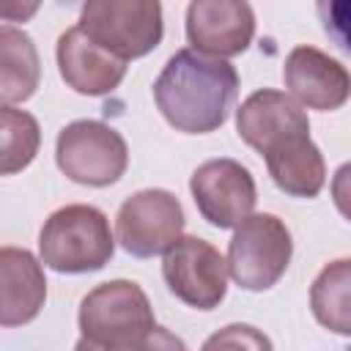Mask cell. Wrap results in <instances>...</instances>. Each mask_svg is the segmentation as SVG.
Listing matches in <instances>:
<instances>
[{
	"label": "cell",
	"instance_id": "20",
	"mask_svg": "<svg viewBox=\"0 0 351 351\" xmlns=\"http://www.w3.org/2000/svg\"><path fill=\"white\" fill-rule=\"evenodd\" d=\"M318 14H321V22H324V30L329 36H335L337 47L348 49V38H346V0L318 3Z\"/></svg>",
	"mask_w": 351,
	"mask_h": 351
},
{
	"label": "cell",
	"instance_id": "7",
	"mask_svg": "<svg viewBox=\"0 0 351 351\" xmlns=\"http://www.w3.org/2000/svg\"><path fill=\"white\" fill-rule=\"evenodd\" d=\"M162 255V277L178 302L195 310L219 307L228 293V263L214 244L197 236H178Z\"/></svg>",
	"mask_w": 351,
	"mask_h": 351
},
{
	"label": "cell",
	"instance_id": "4",
	"mask_svg": "<svg viewBox=\"0 0 351 351\" xmlns=\"http://www.w3.org/2000/svg\"><path fill=\"white\" fill-rule=\"evenodd\" d=\"M82 33L107 52L134 60L162 44L165 16L159 0H82Z\"/></svg>",
	"mask_w": 351,
	"mask_h": 351
},
{
	"label": "cell",
	"instance_id": "16",
	"mask_svg": "<svg viewBox=\"0 0 351 351\" xmlns=\"http://www.w3.org/2000/svg\"><path fill=\"white\" fill-rule=\"evenodd\" d=\"M41 82V60L33 38L11 25H0V104L27 101Z\"/></svg>",
	"mask_w": 351,
	"mask_h": 351
},
{
	"label": "cell",
	"instance_id": "17",
	"mask_svg": "<svg viewBox=\"0 0 351 351\" xmlns=\"http://www.w3.org/2000/svg\"><path fill=\"white\" fill-rule=\"evenodd\" d=\"M310 310L315 321L343 337L351 335V261L326 263L310 285Z\"/></svg>",
	"mask_w": 351,
	"mask_h": 351
},
{
	"label": "cell",
	"instance_id": "10",
	"mask_svg": "<svg viewBox=\"0 0 351 351\" xmlns=\"http://www.w3.org/2000/svg\"><path fill=\"white\" fill-rule=\"evenodd\" d=\"M255 38V11L247 0H189L186 41L214 58L241 55Z\"/></svg>",
	"mask_w": 351,
	"mask_h": 351
},
{
	"label": "cell",
	"instance_id": "2",
	"mask_svg": "<svg viewBox=\"0 0 351 351\" xmlns=\"http://www.w3.org/2000/svg\"><path fill=\"white\" fill-rule=\"evenodd\" d=\"M77 348L132 351L156 346L159 332L145 291L132 280H107L80 302Z\"/></svg>",
	"mask_w": 351,
	"mask_h": 351
},
{
	"label": "cell",
	"instance_id": "18",
	"mask_svg": "<svg viewBox=\"0 0 351 351\" xmlns=\"http://www.w3.org/2000/svg\"><path fill=\"white\" fill-rule=\"evenodd\" d=\"M41 148L38 121L19 107L0 104V176L22 173Z\"/></svg>",
	"mask_w": 351,
	"mask_h": 351
},
{
	"label": "cell",
	"instance_id": "8",
	"mask_svg": "<svg viewBox=\"0 0 351 351\" xmlns=\"http://www.w3.org/2000/svg\"><path fill=\"white\" fill-rule=\"evenodd\" d=\"M184 233V208L167 189H140L126 197L115 217L118 244L134 258L162 255Z\"/></svg>",
	"mask_w": 351,
	"mask_h": 351
},
{
	"label": "cell",
	"instance_id": "3",
	"mask_svg": "<svg viewBox=\"0 0 351 351\" xmlns=\"http://www.w3.org/2000/svg\"><path fill=\"white\" fill-rule=\"evenodd\" d=\"M115 239L101 208L71 203L52 211L38 233L41 263L58 274L99 271L112 261Z\"/></svg>",
	"mask_w": 351,
	"mask_h": 351
},
{
	"label": "cell",
	"instance_id": "11",
	"mask_svg": "<svg viewBox=\"0 0 351 351\" xmlns=\"http://www.w3.org/2000/svg\"><path fill=\"white\" fill-rule=\"evenodd\" d=\"M282 80L293 101L318 112L340 110L351 93L348 69L332 55L307 44H299L288 52L282 66Z\"/></svg>",
	"mask_w": 351,
	"mask_h": 351
},
{
	"label": "cell",
	"instance_id": "21",
	"mask_svg": "<svg viewBox=\"0 0 351 351\" xmlns=\"http://www.w3.org/2000/svg\"><path fill=\"white\" fill-rule=\"evenodd\" d=\"M41 8V0H0V22H30Z\"/></svg>",
	"mask_w": 351,
	"mask_h": 351
},
{
	"label": "cell",
	"instance_id": "9",
	"mask_svg": "<svg viewBox=\"0 0 351 351\" xmlns=\"http://www.w3.org/2000/svg\"><path fill=\"white\" fill-rule=\"evenodd\" d=\"M189 192L200 217L219 230L236 228L258 200L252 173L228 156L203 162L189 178Z\"/></svg>",
	"mask_w": 351,
	"mask_h": 351
},
{
	"label": "cell",
	"instance_id": "19",
	"mask_svg": "<svg viewBox=\"0 0 351 351\" xmlns=\"http://www.w3.org/2000/svg\"><path fill=\"white\" fill-rule=\"evenodd\" d=\"M214 346H252V348H269L271 343L255 329V326H244V324H233V326H225V332L214 335L206 340V348H214Z\"/></svg>",
	"mask_w": 351,
	"mask_h": 351
},
{
	"label": "cell",
	"instance_id": "13",
	"mask_svg": "<svg viewBox=\"0 0 351 351\" xmlns=\"http://www.w3.org/2000/svg\"><path fill=\"white\" fill-rule=\"evenodd\" d=\"M236 132L250 148L263 154L271 143L293 132H310V121L302 104L293 101L288 93L261 88L250 93L236 110Z\"/></svg>",
	"mask_w": 351,
	"mask_h": 351
},
{
	"label": "cell",
	"instance_id": "12",
	"mask_svg": "<svg viewBox=\"0 0 351 351\" xmlns=\"http://www.w3.org/2000/svg\"><path fill=\"white\" fill-rule=\"evenodd\" d=\"M55 58L63 82L82 96L112 93L126 77V60L90 41L80 25L60 33Z\"/></svg>",
	"mask_w": 351,
	"mask_h": 351
},
{
	"label": "cell",
	"instance_id": "5",
	"mask_svg": "<svg viewBox=\"0 0 351 351\" xmlns=\"http://www.w3.org/2000/svg\"><path fill=\"white\" fill-rule=\"evenodd\" d=\"M293 255L291 230L274 214H247L228 244V274L244 291H269L288 271Z\"/></svg>",
	"mask_w": 351,
	"mask_h": 351
},
{
	"label": "cell",
	"instance_id": "15",
	"mask_svg": "<svg viewBox=\"0 0 351 351\" xmlns=\"http://www.w3.org/2000/svg\"><path fill=\"white\" fill-rule=\"evenodd\" d=\"M274 186L291 197H315L326 184V162L310 132H293L263 154Z\"/></svg>",
	"mask_w": 351,
	"mask_h": 351
},
{
	"label": "cell",
	"instance_id": "14",
	"mask_svg": "<svg viewBox=\"0 0 351 351\" xmlns=\"http://www.w3.org/2000/svg\"><path fill=\"white\" fill-rule=\"evenodd\" d=\"M47 302L41 261L25 247H0V326L30 324Z\"/></svg>",
	"mask_w": 351,
	"mask_h": 351
},
{
	"label": "cell",
	"instance_id": "1",
	"mask_svg": "<svg viewBox=\"0 0 351 351\" xmlns=\"http://www.w3.org/2000/svg\"><path fill=\"white\" fill-rule=\"evenodd\" d=\"M239 96V71L228 58L178 49L154 82V101L162 118L184 134L217 132Z\"/></svg>",
	"mask_w": 351,
	"mask_h": 351
},
{
	"label": "cell",
	"instance_id": "6",
	"mask_svg": "<svg viewBox=\"0 0 351 351\" xmlns=\"http://www.w3.org/2000/svg\"><path fill=\"white\" fill-rule=\"evenodd\" d=\"M55 162L66 178L82 186H110L129 165V148L118 129L101 121H71L58 132Z\"/></svg>",
	"mask_w": 351,
	"mask_h": 351
}]
</instances>
